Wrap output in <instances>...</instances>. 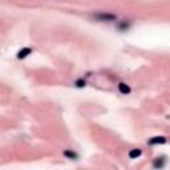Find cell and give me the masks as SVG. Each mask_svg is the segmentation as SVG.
Wrapping results in <instances>:
<instances>
[{"mask_svg": "<svg viewBox=\"0 0 170 170\" xmlns=\"http://www.w3.org/2000/svg\"><path fill=\"white\" fill-rule=\"evenodd\" d=\"M95 19L99 20V21H114L117 20V16L113 14H105V12H101V14H96Z\"/></svg>", "mask_w": 170, "mask_h": 170, "instance_id": "cell-1", "label": "cell"}, {"mask_svg": "<svg viewBox=\"0 0 170 170\" xmlns=\"http://www.w3.org/2000/svg\"><path fill=\"white\" fill-rule=\"evenodd\" d=\"M154 168L156 169H161V168H164V165H165V158H157L154 161Z\"/></svg>", "mask_w": 170, "mask_h": 170, "instance_id": "cell-6", "label": "cell"}, {"mask_svg": "<svg viewBox=\"0 0 170 170\" xmlns=\"http://www.w3.org/2000/svg\"><path fill=\"white\" fill-rule=\"evenodd\" d=\"M165 142H166V137H164V136H157V137H153V138L149 140V144L150 145L165 144Z\"/></svg>", "mask_w": 170, "mask_h": 170, "instance_id": "cell-2", "label": "cell"}, {"mask_svg": "<svg viewBox=\"0 0 170 170\" xmlns=\"http://www.w3.org/2000/svg\"><path fill=\"white\" fill-rule=\"evenodd\" d=\"M142 154V152H141V149H132L130 152H129V158L134 160V158H138V157Z\"/></svg>", "mask_w": 170, "mask_h": 170, "instance_id": "cell-5", "label": "cell"}, {"mask_svg": "<svg viewBox=\"0 0 170 170\" xmlns=\"http://www.w3.org/2000/svg\"><path fill=\"white\" fill-rule=\"evenodd\" d=\"M76 85H77L79 88H83L85 85V81H84V80H77V81H76Z\"/></svg>", "mask_w": 170, "mask_h": 170, "instance_id": "cell-8", "label": "cell"}, {"mask_svg": "<svg viewBox=\"0 0 170 170\" xmlns=\"http://www.w3.org/2000/svg\"><path fill=\"white\" fill-rule=\"evenodd\" d=\"M29 53H32V49L31 48H23V49H20L19 51V53H17V59H24V57H27Z\"/></svg>", "mask_w": 170, "mask_h": 170, "instance_id": "cell-4", "label": "cell"}, {"mask_svg": "<svg viewBox=\"0 0 170 170\" xmlns=\"http://www.w3.org/2000/svg\"><path fill=\"white\" fill-rule=\"evenodd\" d=\"M64 156L68 157L69 160H76V158H77V154H76L75 152H72V150H64Z\"/></svg>", "mask_w": 170, "mask_h": 170, "instance_id": "cell-7", "label": "cell"}, {"mask_svg": "<svg viewBox=\"0 0 170 170\" xmlns=\"http://www.w3.org/2000/svg\"><path fill=\"white\" fill-rule=\"evenodd\" d=\"M118 91L122 93V95H129V93H130V87L125 83H120L118 84Z\"/></svg>", "mask_w": 170, "mask_h": 170, "instance_id": "cell-3", "label": "cell"}]
</instances>
